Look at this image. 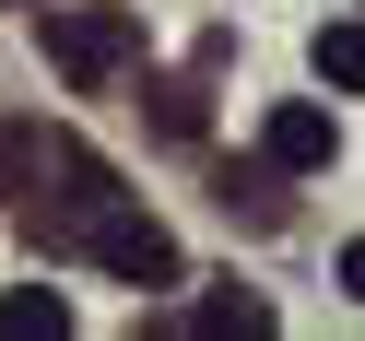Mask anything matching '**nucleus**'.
<instances>
[{"instance_id":"obj_4","label":"nucleus","mask_w":365,"mask_h":341,"mask_svg":"<svg viewBox=\"0 0 365 341\" xmlns=\"http://www.w3.org/2000/svg\"><path fill=\"white\" fill-rule=\"evenodd\" d=\"M0 330H12V341H59V330H71V294H48V283L0 294Z\"/></svg>"},{"instance_id":"obj_5","label":"nucleus","mask_w":365,"mask_h":341,"mask_svg":"<svg viewBox=\"0 0 365 341\" xmlns=\"http://www.w3.org/2000/svg\"><path fill=\"white\" fill-rule=\"evenodd\" d=\"M224 212H247V224H283V165H224Z\"/></svg>"},{"instance_id":"obj_2","label":"nucleus","mask_w":365,"mask_h":341,"mask_svg":"<svg viewBox=\"0 0 365 341\" xmlns=\"http://www.w3.org/2000/svg\"><path fill=\"white\" fill-rule=\"evenodd\" d=\"M71 247H95V259L118 271V283H142V294H165V283H177V236H165L153 212H130V200H95Z\"/></svg>"},{"instance_id":"obj_7","label":"nucleus","mask_w":365,"mask_h":341,"mask_svg":"<svg viewBox=\"0 0 365 341\" xmlns=\"http://www.w3.org/2000/svg\"><path fill=\"white\" fill-rule=\"evenodd\" d=\"M200 118H212L200 83H153V130H165V142H200Z\"/></svg>"},{"instance_id":"obj_8","label":"nucleus","mask_w":365,"mask_h":341,"mask_svg":"<svg viewBox=\"0 0 365 341\" xmlns=\"http://www.w3.org/2000/svg\"><path fill=\"white\" fill-rule=\"evenodd\" d=\"M200 330H271V306H259V294H212V306H200Z\"/></svg>"},{"instance_id":"obj_3","label":"nucleus","mask_w":365,"mask_h":341,"mask_svg":"<svg viewBox=\"0 0 365 341\" xmlns=\"http://www.w3.org/2000/svg\"><path fill=\"white\" fill-rule=\"evenodd\" d=\"M330 153H341V118H330V106H271V118H259V165L318 177Z\"/></svg>"},{"instance_id":"obj_1","label":"nucleus","mask_w":365,"mask_h":341,"mask_svg":"<svg viewBox=\"0 0 365 341\" xmlns=\"http://www.w3.org/2000/svg\"><path fill=\"white\" fill-rule=\"evenodd\" d=\"M48 59H59V83L71 95H106V83L142 59V24H130L118 0H83V12H48Z\"/></svg>"},{"instance_id":"obj_6","label":"nucleus","mask_w":365,"mask_h":341,"mask_svg":"<svg viewBox=\"0 0 365 341\" xmlns=\"http://www.w3.org/2000/svg\"><path fill=\"white\" fill-rule=\"evenodd\" d=\"M318 83H341V95L365 83V24H318Z\"/></svg>"}]
</instances>
